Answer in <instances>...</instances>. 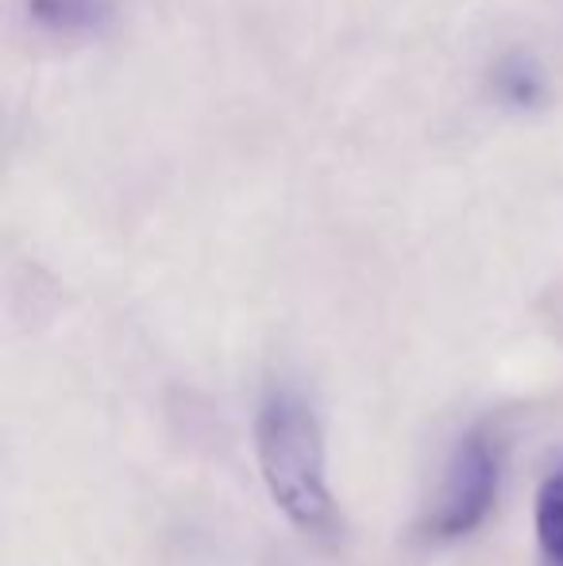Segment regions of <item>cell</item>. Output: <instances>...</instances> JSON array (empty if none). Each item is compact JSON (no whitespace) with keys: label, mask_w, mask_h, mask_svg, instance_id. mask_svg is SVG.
I'll use <instances>...</instances> for the list:
<instances>
[{"label":"cell","mask_w":563,"mask_h":566,"mask_svg":"<svg viewBox=\"0 0 563 566\" xmlns=\"http://www.w3.org/2000/svg\"><path fill=\"white\" fill-rule=\"evenodd\" d=\"M256 459L271 501L301 532H329L336 524L329 478H324L321 420L305 397L279 389L256 417Z\"/></svg>","instance_id":"1"},{"label":"cell","mask_w":563,"mask_h":566,"mask_svg":"<svg viewBox=\"0 0 563 566\" xmlns=\"http://www.w3.org/2000/svg\"><path fill=\"white\" fill-rule=\"evenodd\" d=\"M498 482H502V454H498L487 432H467L451 451L421 532L432 544H451V539L471 536L494 509Z\"/></svg>","instance_id":"2"},{"label":"cell","mask_w":563,"mask_h":566,"mask_svg":"<svg viewBox=\"0 0 563 566\" xmlns=\"http://www.w3.org/2000/svg\"><path fill=\"white\" fill-rule=\"evenodd\" d=\"M533 536L541 566H563V454L541 478L533 497Z\"/></svg>","instance_id":"3"},{"label":"cell","mask_w":563,"mask_h":566,"mask_svg":"<svg viewBox=\"0 0 563 566\" xmlns=\"http://www.w3.org/2000/svg\"><path fill=\"white\" fill-rule=\"evenodd\" d=\"M113 12V0H28L31 23L54 35H93L108 28Z\"/></svg>","instance_id":"4"},{"label":"cell","mask_w":563,"mask_h":566,"mask_svg":"<svg viewBox=\"0 0 563 566\" xmlns=\"http://www.w3.org/2000/svg\"><path fill=\"white\" fill-rule=\"evenodd\" d=\"M498 97L510 101L513 108H533L544 97V74L529 54H510L494 70Z\"/></svg>","instance_id":"5"}]
</instances>
